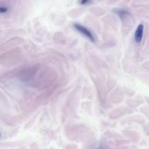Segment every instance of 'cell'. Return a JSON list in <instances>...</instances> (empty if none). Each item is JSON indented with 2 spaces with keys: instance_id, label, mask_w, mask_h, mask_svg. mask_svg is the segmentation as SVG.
Returning a JSON list of instances; mask_svg holds the SVG:
<instances>
[{
  "instance_id": "6da1fadb",
  "label": "cell",
  "mask_w": 149,
  "mask_h": 149,
  "mask_svg": "<svg viewBox=\"0 0 149 149\" xmlns=\"http://www.w3.org/2000/svg\"><path fill=\"white\" fill-rule=\"evenodd\" d=\"M74 27L79 32H80L83 35L86 37L90 40H91L92 41H94V38L93 35L86 27L78 23L74 24Z\"/></svg>"
},
{
  "instance_id": "7a4b0ae2",
  "label": "cell",
  "mask_w": 149,
  "mask_h": 149,
  "mask_svg": "<svg viewBox=\"0 0 149 149\" xmlns=\"http://www.w3.org/2000/svg\"><path fill=\"white\" fill-rule=\"evenodd\" d=\"M143 24H140L139 25L136 30L135 35V41L137 43H139L141 41L143 36Z\"/></svg>"
},
{
  "instance_id": "3957f363",
  "label": "cell",
  "mask_w": 149,
  "mask_h": 149,
  "mask_svg": "<svg viewBox=\"0 0 149 149\" xmlns=\"http://www.w3.org/2000/svg\"><path fill=\"white\" fill-rule=\"evenodd\" d=\"M89 0H81V3L82 4H85L86 3H88Z\"/></svg>"
}]
</instances>
